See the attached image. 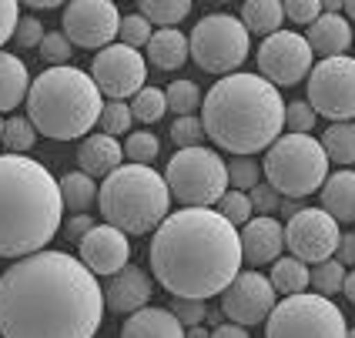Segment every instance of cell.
I'll use <instances>...</instances> for the list:
<instances>
[{"label": "cell", "instance_id": "cell-1", "mask_svg": "<svg viewBox=\"0 0 355 338\" xmlns=\"http://www.w3.org/2000/svg\"><path fill=\"white\" fill-rule=\"evenodd\" d=\"M104 321V288L67 251H37L0 275L3 338H94Z\"/></svg>", "mask_w": 355, "mask_h": 338}, {"label": "cell", "instance_id": "cell-2", "mask_svg": "<svg viewBox=\"0 0 355 338\" xmlns=\"http://www.w3.org/2000/svg\"><path fill=\"white\" fill-rule=\"evenodd\" d=\"M241 238L211 208H181L151 238V275L171 299L208 301L241 275Z\"/></svg>", "mask_w": 355, "mask_h": 338}, {"label": "cell", "instance_id": "cell-3", "mask_svg": "<svg viewBox=\"0 0 355 338\" xmlns=\"http://www.w3.org/2000/svg\"><path fill=\"white\" fill-rule=\"evenodd\" d=\"M205 138H211L221 151L235 158H252L268 151L285 127V100L275 84L261 74H228L211 84L201 100Z\"/></svg>", "mask_w": 355, "mask_h": 338}, {"label": "cell", "instance_id": "cell-4", "mask_svg": "<svg viewBox=\"0 0 355 338\" xmlns=\"http://www.w3.org/2000/svg\"><path fill=\"white\" fill-rule=\"evenodd\" d=\"M64 201L58 178L27 154H0V258L47 251L60 231Z\"/></svg>", "mask_w": 355, "mask_h": 338}, {"label": "cell", "instance_id": "cell-5", "mask_svg": "<svg viewBox=\"0 0 355 338\" xmlns=\"http://www.w3.org/2000/svg\"><path fill=\"white\" fill-rule=\"evenodd\" d=\"M104 98L98 84L80 67H47L31 80L27 121L51 141H84L101 121Z\"/></svg>", "mask_w": 355, "mask_h": 338}, {"label": "cell", "instance_id": "cell-6", "mask_svg": "<svg viewBox=\"0 0 355 338\" xmlns=\"http://www.w3.org/2000/svg\"><path fill=\"white\" fill-rule=\"evenodd\" d=\"M98 208L104 224L124 235H148L171 215V191L151 164H121L98 188Z\"/></svg>", "mask_w": 355, "mask_h": 338}, {"label": "cell", "instance_id": "cell-7", "mask_svg": "<svg viewBox=\"0 0 355 338\" xmlns=\"http://www.w3.org/2000/svg\"><path fill=\"white\" fill-rule=\"evenodd\" d=\"M261 175L285 201H298L322 191L329 178V158L322 141L312 134H282L261 161Z\"/></svg>", "mask_w": 355, "mask_h": 338}, {"label": "cell", "instance_id": "cell-8", "mask_svg": "<svg viewBox=\"0 0 355 338\" xmlns=\"http://www.w3.org/2000/svg\"><path fill=\"white\" fill-rule=\"evenodd\" d=\"M164 184L171 198L184 208H211L228 191V168L225 158L211 148H184L164 168Z\"/></svg>", "mask_w": 355, "mask_h": 338}, {"label": "cell", "instance_id": "cell-9", "mask_svg": "<svg viewBox=\"0 0 355 338\" xmlns=\"http://www.w3.org/2000/svg\"><path fill=\"white\" fill-rule=\"evenodd\" d=\"M188 51L201 71L228 78L252 54V34L235 14H205L188 37Z\"/></svg>", "mask_w": 355, "mask_h": 338}, {"label": "cell", "instance_id": "cell-10", "mask_svg": "<svg viewBox=\"0 0 355 338\" xmlns=\"http://www.w3.org/2000/svg\"><path fill=\"white\" fill-rule=\"evenodd\" d=\"M345 315L325 295H288L265 321V338H345Z\"/></svg>", "mask_w": 355, "mask_h": 338}, {"label": "cell", "instance_id": "cell-11", "mask_svg": "<svg viewBox=\"0 0 355 338\" xmlns=\"http://www.w3.org/2000/svg\"><path fill=\"white\" fill-rule=\"evenodd\" d=\"M309 104L318 118L345 124L355 118V57H325L309 74Z\"/></svg>", "mask_w": 355, "mask_h": 338}, {"label": "cell", "instance_id": "cell-12", "mask_svg": "<svg viewBox=\"0 0 355 338\" xmlns=\"http://www.w3.org/2000/svg\"><path fill=\"white\" fill-rule=\"evenodd\" d=\"M312 57L315 54H312L305 34L278 30L261 40V47H258V74L275 87H295L298 80H309L312 67H315Z\"/></svg>", "mask_w": 355, "mask_h": 338}, {"label": "cell", "instance_id": "cell-13", "mask_svg": "<svg viewBox=\"0 0 355 338\" xmlns=\"http://www.w3.org/2000/svg\"><path fill=\"white\" fill-rule=\"evenodd\" d=\"M91 78L98 84L101 98L128 100L144 87L148 57L118 40V44H111V47H104V51L94 54V60H91Z\"/></svg>", "mask_w": 355, "mask_h": 338}, {"label": "cell", "instance_id": "cell-14", "mask_svg": "<svg viewBox=\"0 0 355 338\" xmlns=\"http://www.w3.org/2000/svg\"><path fill=\"white\" fill-rule=\"evenodd\" d=\"M60 34L87 51L111 47L121 34V10L111 0H71L60 14Z\"/></svg>", "mask_w": 355, "mask_h": 338}, {"label": "cell", "instance_id": "cell-15", "mask_svg": "<svg viewBox=\"0 0 355 338\" xmlns=\"http://www.w3.org/2000/svg\"><path fill=\"white\" fill-rule=\"evenodd\" d=\"M338 221L322 208H302L285 224V248L305 265H322L338 251Z\"/></svg>", "mask_w": 355, "mask_h": 338}, {"label": "cell", "instance_id": "cell-16", "mask_svg": "<svg viewBox=\"0 0 355 338\" xmlns=\"http://www.w3.org/2000/svg\"><path fill=\"white\" fill-rule=\"evenodd\" d=\"M278 292L272 288V281L261 272H241L225 292H221V312L225 319L248 328L258 321H268V315L275 312Z\"/></svg>", "mask_w": 355, "mask_h": 338}, {"label": "cell", "instance_id": "cell-17", "mask_svg": "<svg viewBox=\"0 0 355 338\" xmlns=\"http://www.w3.org/2000/svg\"><path fill=\"white\" fill-rule=\"evenodd\" d=\"M78 258L94 278H98V275L114 278L118 272L128 268V261H131V241H128V235L118 231L114 224H94V228L78 241Z\"/></svg>", "mask_w": 355, "mask_h": 338}, {"label": "cell", "instance_id": "cell-18", "mask_svg": "<svg viewBox=\"0 0 355 338\" xmlns=\"http://www.w3.org/2000/svg\"><path fill=\"white\" fill-rule=\"evenodd\" d=\"M238 238H241V261H248L255 268L258 265H275L285 251V228L275 218H265V215L248 221L238 231Z\"/></svg>", "mask_w": 355, "mask_h": 338}, {"label": "cell", "instance_id": "cell-19", "mask_svg": "<svg viewBox=\"0 0 355 338\" xmlns=\"http://www.w3.org/2000/svg\"><path fill=\"white\" fill-rule=\"evenodd\" d=\"M151 301V275L144 268H124L104 288V308L118 312V315H135L141 308H148Z\"/></svg>", "mask_w": 355, "mask_h": 338}, {"label": "cell", "instance_id": "cell-20", "mask_svg": "<svg viewBox=\"0 0 355 338\" xmlns=\"http://www.w3.org/2000/svg\"><path fill=\"white\" fill-rule=\"evenodd\" d=\"M124 148L118 138H107V134H87L78 144V164L84 175L91 178H107L114 175L121 164H124Z\"/></svg>", "mask_w": 355, "mask_h": 338}, {"label": "cell", "instance_id": "cell-21", "mask_svg": "<svg viewBox=\"0 0 355 338\" xmlns=\"http://www.w3.org/2000/svg\"><path fill=\"white\" fill-rule=\"evenodd\" d=\"M305 40L312 47V54L325 57H342L349 47H352V24L342 17V14H322V17L305 30Z\"/></svg>", "mask_w": 355, "mask_h": 338}, {"label": "cell", "instance_id": "cell-22", "mask_svg": "<svg viewBox=\"0 0 355 338\" xmlns=\"http://www.w3.org/2000/svg\"><path fill=\"white\" fill-rule=\"evenodd\" d=\"M121 338H184V325L171 315V308H141L135 315H128Z\"/></svg>", "mask_w": 355, "mask_h": 338}, {"label": "cell", "instance_id": "cell-23", "mask_svg": "<svg viewBox=\"0 0 355 338\" xmlns=\"http://www.w3.org/2000/svg\"><path fill=\"white\" fill-rule=\"evenodd\" d=\"M318 195H322V211H329L336 221H345V224L355 221V171L352 168H342L336 175H329Z\"/></svg>", "mask_w": 355, "mask_h": 338}, {"label": "cell", "instance_id": "cell-24", "mask_svg": "<svg viewBox=\"0 0 355 338\" xmlns=\"http://www.w3.org/2000/svg\"><path fill=\"white\" fill-rule=\"evenodd\" d=\"M191 57L188 51V37L178 30V27H158L151 40H148V60L158 67V71H178L184 67V60Z\"/></svg>", "mask_w": 355, "mask_h": 338}, {"label": "cell", "instance_id": "cell-25", "mask_svg": "<svg viewBox=\"0 0 355 338\" xmlns=\"http://www.w3.org/2000/svg\"><path fill=\"white\" fill-rule=\"evenodd\" d=\"M31 91V71L17 54H3L0 51V114L20 107V100H27Z\"/></svg>", "mask_w": 355, "mask_h": 338}, {"label": "cell", "instance_id": "cell-26", "mask_svg": "<svg viewBox=\"0 0 355 338\" xmlns=\"http://www.w3.org/2000/svg\"><path fill=\"white\" fill-rule=\"evenodd\" d=\"M238 20L245 24L248 34L272 37V34H278V27H282V20H285V10H282L278 0H248V3L241 7Z\"/></svg>", "mask_w": 355, "mask_h": 338}, {"label": "cell", "instance_id": "cell-27", "mask_svg": "<svg viewBox=\"0 0 355 338\" xmlns=\"http://www.w3.org/2000/svg\"><path fill=\"white\" fill-rule=\"evenodd\" d=\"M268 281H272V288H275L278 295H302V292H309V285H312V272H309V265L298 258H278L275 265H272V275H268Z\"/></svg>", "mask_w": 355, "mask_h": 338}, {"label": "cell", "instance_id": "cell-28", "mask_svg": "<svg viewBox=\"0 0 355 338\" xmlns=\"http://www.w3.org/2000/svg\"><path fill=\"white\" fill-rule=\"evenodd\" d=\"M58 184H60L64 208H71L74 215H84V211L98 201V181L91 178V175H84V171H67Z\"/></svg>", "mask_w": 355, "mask_h": 338}, {"label": "cell", "instance_id": "cell-29", "mask_svg": "<svg viewBox=\"0 0 355 338\" xmlns=\"http://www.w3.org/2000/svg\"><path fill=\"white\" fill-rule=\"evenodd\" d=\"M322 151L329 161H338V164H355V124L345 121V124H332L325 134H322Z\"/></svg>", "mask_w": 355, "mask_h": 338}, {"label": "cell", "instance_id": "cell-30", "mask_svg": "<svg viewBox=\"0 0 355 338\" xmlns=\"http://www.w3.org/2000/svg\"><path fill=\"white\" fill-rule=\"evenodd\" d=\"M138 14L158 27H178L191 14V0H141Z\"/></svg>", "mask_w": 355, "mask_h": 338}, {"label": "cell", "instance_id": "cell-31", "mask_svg": "<svg viewBox=\"0 0 355 338\" xmlns=\"http://www.w3.org/2000/svg\"><path fill=\"white\" fill-rule=\"evenodd\" d=\"M164 100H168V111H175L178 118H195V111L201 107V87L195 80H171Z\"/></svg>", "mask_w": 355, "mask_h": 338}, {"label": "cell", "instance_id": "cell-32", "mask_svg": "<svg viewBox=\"0 0 355 338\" xmlns=\"http://www.w3.org/2000/svg\"><path fill=\"white\" fill-rule=\"evenodd\" d=\"M0 144L7 148V154H27V151L37 144V127L27 118H7L3 121Z\"/></svg>", "mask_w": 355, "mask_h": 338}, {"label": "cell", "instance_id": "cell-33", "mask_svg": "<svg viewBox=\"0 0 355 338\" xmlns=\"http://www.w3.org/2000/svg\"><path fill=\"white\" fill-rule=\"evenodd\" d=\"M131 114L141 124H155L168 114V100H164V91L161 87H141L135 100H131Z\"/></svg>", "mask_w": 355, "mask_h": 338}, {"label": "cell", "instance_id": "cell-34", "mask_svg": "<svg viewBox=\"0 0 355 338\" xmlns=\"http://www.w3.org/2000/svg\"><path fill=\"white\" fill-rule=\"evenodd\" d=\"M345 265L338 258H329V261H322V265H315L312 268V288H315V295H338L342 292V285H345Z\"/></svg>", "mask_w": 355, "mask_h": 338}, {"label": "cell", "instance_id": "cell-35", "mask_svg": "<svg viewBox=\"0 0 355 338\" xmlns=\"http://www.w3.org/2000/svg\"><path fill=\"white\" fill-rule=\"evenodd\" d=\"M225 168H228V184H232V191L248 195L252 188L261 184V164H258L255 158H232V161H225Z\"/></svg>", "mask_w": 355, "mask_h": 338}, {"label": "cell", "instance_id": "cell-36", "mask_svg": "<svg viewBox=\"0 0 355 338\" xmlns=\"http://www.w3.org/2000/svg\"><path fill=\"white\" fill-rule=\"evenodd\" d=\"M131 104H124V100H107L104 104V111H101V134H107V138H118V134H128L131 131Z\"/></svg>", "mask_w": 355, "mask_h": 338}, {"label": "cell", "instance_id": "cell-37", "mask_svg": "<svg viewBox=\"0 0 355 338\" xmlns=\"http://www.w3.org/2000/svg\"><path fill=\"white\" fill-rule=\"evenodd\" d=\"M158 151H161V141L151 131H135L124 141V154H128L131 164H151L158 158Z\"/></svg>", "mask_w": 355, "mask_h": 338}, {"label": "cell", "instance_id": "cell-38", "mask_svg": "<svg viewBox=\"0 0 355 338\" xmlns=\"http://www.w3.org/2000/svg\"><path fill=\"white\" fill-rule=\"evenodd\" d=\"M218 215L228 221V224H235V228H245L255 211H252L248 195H241V191H225V198L218 201Z\"/></svg>", "mask_w": 355, "mask_h": 338}, {"label": "cell", "instance_id": "cell-39", "mask_svg": "<svg viewBox=\"0 0 355 338\" xmlns=\"http://www.w3.org/2000/svg\"><path fill=\"white\" fill-rule=\"evenodd\" d=\"M171 141H175L178 151H184V148H201V141H205V124H201V118H175V124H171Z\"/></svg>", "mask_w": 355, "mask_h": 338}, {"label": "cell", "instance_id": "cell-40", "mask_svg": "<svg viewBox=\"0 0 355 338\" xmlns=\"http://www.w3.org/2000/svg\"><path fill=\"white\" fill-rule=\"evenodd\" d=\"M315 121H318V114L312 111L309 100L285 104V127H288V134H309V131L315 127Z\"/></svg>", "mask_w": 355, "mask_h": 338}, {"label": "cell", "instance_id": "cell-41", "mask_svg": "<svg viewBox=\"0 0 355 338\" xmlns=\"http://www.w3.org/2000/svg\"><path fill=\"white\" fill-rule=\"evenodd\" d=\"M151 20H144L141 14H128V17H121V44H128V47H148V40H151Z\"/></svg>", "mask_w": 355, "mask_h": 338}, {"label": "cell", "instance_id": "cell-42", "mask_svg": "<svg viewBox=\"0 0 355 338\" xmlns=\"http://www.w3.org/2000/svg\"><path fill=\"white\" fill-rule=\"evenodd\" d=\"M40 57L47 60L51 67H67V60H71V40L64 37L60 30L44 34V40H40Z\"/></svg>", "mask_w": 355, "mask_h": 338}, {"label": "cell", "instance_id": "cell-43", "mask_svg": "<svg viewBox=\"0 0 355 338\" xmlns=\"http://www.w3.org/2000/svg\"><path fill=\"white\" fill-rule=\"evenodd\" d=\"M285 17L298 24V27H312L318 17H322V0H285L282 3Z\"/></svg>", "mask_w": 355, "mask_h": 338}, {"label": "cell", "instance_id": "cell-44", "mask_svg": "<svg viewBox=\"0 0 355 338\" xmlns=\"http://www.w3.org/2000/svg\"><path fill=\"white\" fill-rule=\"evenodd\" d=\"M171 315H175L184 328H195L208 319V301H191V299H171Z\"/></svg>", "mask_w": 355, "mask_h": 338}, {"label": "cell", "instance_id": "cell-45", "mask_svg": "<svg viewBox=\"0 0 355 338\" xmlns=\"http://www.w3.org/2000/svg\"><path fill=\"white\" fill-rule=\"evenodd\" d=\"M248 201H252V211L265 215V218H272V211L282 208V195H278L268 181H265V184H258V188H252V191H248Z\"/></svg>", "mask_w": 355, "mask_h": 338}, {"label": "cell", "instance_id": "cell-46", "mask_svg": "<svg viewBox=\"0 0 355 338\" xmlns=\"http://www.w3.org/2000/svg\"><path fill=\"white\" fill-rule=\"evenodd\" d=\"M14 37H17V47H40V40H44V24H40L37 17H20Z\"/></svg>", "mask_w": 355, "mask_h": 338}, {"label": "cell", "instance_id": "cell-47", "mask_svg": "<svg viewBox=\"0 0 355 338\" xmlns=\"http://www.w3.org/2000/svg\"><path fill=\"white\" fill-rule=\"evenodd\" d=\"M17 24H20V7H17V0H0V47H3L7 40L14 37Z\"/></svg>", "mask_w": 355, "mask_h": 338}, {"label": "cell", "instance_id": "cell-48", "mask_svg": "<svg viewBox=\"0 0 355 338\" xmlns=\"http://www.w3.org/2000/svg\"><path fill=\"white\" fill-rule=\"evenodd\" d=\"M94 224H98V221L91 218V215H71L64 228H67V235H71V241H80L84 235H87V231H91V228H94Z\"/></svg>", "mask_w": 355, "mask_h": 338}, {"label": "cell", "instance_id": "cell-49", "mask_svg": "<svg viewBox=\"0 0 355 338\" xmlns=\"http://www.w3.org/2000/svg\"><path fill=\"white\" fill-rule=\"evenodd\" d=\"M336 258L349 268V265H355V231H349V235H342V241H338V251Z\"/></svg>", "mask_w": 355, "mask_h": 338}, {"label": "cell", "instance_id": "cell-50", "mask_svg": "<svg viewBox=\"0 0 355 338\" xmlns=\"http://www.w3.org/2000/svg\"><path fill=\"white\" fill-rule=\"evenodd\" d=\"M211 338H248V328H241L235 321H225V325L211 328Z\"/></svg>", "mask_w": 355, "mask_h": 338}, {"label": "cell", "instance_id": "cell-51", "mask_svg": "<svg viewBox=\"0 0 355 338\" xmlns=\"http://www.w3.org/2000/svg\"><path fill=\"white\" fill-rule=\"evenodd\" d=\"M342 295H345V299H349V301L355 305V272H349V275H345V285H342Z\"/></svg>", "mask_w": 355, "mask_h": 338}, {"label": "cell", "instance_id": "cell-52", "mask_svg": "<svg viewBox=\"0 0 355 338\" xmlns=\"http://www.w3.org/2000/svg\"><path fill=\"white\" fill-rule=\"evenodd\" d=\"M345 0H322V14H342Z\"/></svg>", "mask_w": 355, "mask_h": 338}, {"label": "cell", "instance_id": "cell-53", "mask_svg": "<svg viewBox=\"0 0 355 338\" xmlns=\"http://www.w3.org/2000/svg\"><path fill=\"white\" fill-rule=\"evenodd\" d=\"M184 338H211V332L205 325H195V328H184Z\"/></svg>", "mask_w": 355, "mask_h": 338}, {"label": "cell", "instance_id": "cell-54", "mask_svg": "<svg viewBox=\"0 0 355 338\" xmlns=\"http://www.w3.org/2000/svg\"><path fill=\"white\" fill-rule=\"evenodd\" d=\"M27 3H31L34 10H40V7H44V10H51V7H58L60 0H27Z\"/></svg>", "mask_w": 355, "mask_h": 338}, {"label": "cell", "instance_id": "cell-55", "mask_svg": "<svg viewBox=\"0 0 355 338\" xmlns=\"http://www.w3.org/2000/svg\"><path fill=\"white\" fill-rule=\"evenodd\" d=\"M342 17L349 20V24H355V0H345V7H342Z\"/></svg>", "mask_w": 355, "mask_h": 338}, {"label": "cell", "instance_id": "cell-56", "mask_svg": "<svg viewBox=\"0 0 355 338\" xmlns=\"http://www.w3.org/2000/svg\"><path fill=\"white\" fill-rule=\"evenodd\" d=\"M345 338H355V328H349V335H345Z\"/></svg>", "mask_w": 355, "mask_h": 338}, {"label": "cell", "instance_id": "cell-57", "mask_svg": "<svg viewBox=\"0 0 355 338\" xmlns=\"http://www.w3.org/2000/svg\"><path fill=\"white\" fill-rule=\"evenodd\" d=\"M0 134H3V118H0Z\"/></svg>", "mask_w": 355, "mask_h": 338}]
</instances>
